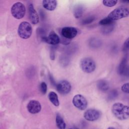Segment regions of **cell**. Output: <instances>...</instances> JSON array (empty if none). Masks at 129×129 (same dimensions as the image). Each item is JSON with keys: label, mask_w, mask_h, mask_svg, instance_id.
I'll list each match as a JSON object with an SVG mask.
<instances>
[{"label": "cell", "mask_w": 129, "mask_h": 129, "mask_svg": "<svg viewBox=\"0 0 129 129\" xmlns=\"http://www.w3.org/2000/svg\"><path fill=\"white\" fill-rule=\"evenodd\" d=\"M113 114L119 120H123L129 118V106L121 103H114L111 108Z\"/></svg>", "instance_id": "6da1fadb"}, {"label": "cell", "mask_w": 129, "mask_h": 129, "mask_svg": "<svg viewBox=\"0 0 129 129\" xmlns=\"http://www.w3.org/2000/svg\"><path fill=\"white\" fill-rule=\"evenodd\" d=\"M32 33V28L31 24L27 22H22L19 26L18 34L23 39H28L30 37Z\"/></svg>", "instance_id": "7a4b0ae2"}, {"label": "cell", "mask_w": 129, "mask_h": 129, "mask_svg": "<svg viewBox=\"0 0 129 129\" xmlns=\"http://www.w3.org/2000/svg\"><path fill=\"white\" fill-rule=\"evenodd\" d=\"M128 15L129 10L125 7H121L113 10L109 14L107 17L113 21L127 17Z\"/></svg>", "instance_id": "3957f363"}, {"label": "cell", "mask_w": 129, "mask_h": 129, "mask_svg": "<svg viewBox=\"0 0 129 129\" xmlns=\"http://www.w3.org/2000/svg\"><path fill=\"white\" fill-rule=\"evenodd\" d=\"M81 70L85 73H91L96 68V64L93 59L90 57H85L82 58L80 63Z\"/></svg>", "instance_id": "277c9868"}, {"label": "cell", "mask_w": 129, "mask_h": 129, "mask_svg": "<svg viewBox=\"0 0 129 129\" xmlns=\"http://www.w3.org/2000/svg\"><path fill=\"white\" fill-rule=\"evenodd\" d=\"M11 11L14 18L20 19L24 17L26 12V8L23 4L21 2H17L12 6Z\"/></svg>", "instance_id": "5b68a950"}, {"label": "cell", "mask_w": 129, "mask_h": 129, "mask_svg": "<svg viewBox=\"0 0 129 129\" xmlns=\"http://www.w3.org/2000/svg\"><path fill=\"white\" fill-rule=\"evenodd\" d=\"M73 103L74 105L78 109L81 110H85L88 105L86 99L82 95H76L73 99Z\"/></svg>", "instance_id": "8992f818"}, {"label": "cell", "mask_w": 129, "mask_h": 129, "mask_svg": "<svg viewBox=\"0 0 129 129\" xmlns=\"http://www.w3.org/2000/svg\"><path fill=\"white\" fill-rule=\"evenodd\" d=\"M71 85L67 80L60 81L56 85L57 91L62 95L68 94L71 90Z\"/></svg>", "instance_id": "52a82bcc"}, {"label": "cell", "mask_w": 129, "mask_h": 129, "mask_svg": "<svg viewBox=\"0 0 129 129\" xmlns=\"http://www.w3.org/2000/svg\"><path fill=\"white\" fill-rule=\"evenodd\" d=\"M77 34V29L76 28L72 27H65L62 28L61 30V34L62 36L68 39L75 37Z\"/></svg>", "instance_id": "ba28073f"}, {"label": "cell", "mask_w": 129, "mask_h": 129, "mask_svg": "<svg viewBox=\"0 0 129 129\" xmlns=\"http://www.w3.org/2000/svg\"><path fill=\"white\" fill-rule=\"evenodd\" d=\"M100 111L95 109H89L87 110L84 113V117L87 120L93 121L97 120L100 117Z\"/></svg>", "instance_id": "9c48e42d"}, {"label": "cell", "mask_w": 129, "mask_h": 129, "mask_svg": "<svg viewBox=\"0 0 129 129\" xmlns=\"http://www.w3.org/2000/svg\"><path fill=\"white\" fill-rule=\"evenodd\" d=\"M27 108L30 113L32 114H36L40 111L41 106L39 102L32 100L30 101L28 103Z\"/></svg>", "instance_id": "30bf717a"}, {"label": "cell", "mask_w": 129, "mask_h": 129, "mask_svg": "<svg viewBox=\"0 0 129 129\" xmlns=\"http://www.w3.org/2000/svg\"><path fill=\"white\" fill-rule=\"evenodd\" d=\"M42 39L43 41L53 45L58 44L60 41L59 36L53 31L51 32L47 37L44 36Z\"/></svg>", "instance_id": "8fae6325"}, {"label": "cell", "mask_w": 129, "mask_h": 129, "mask_svg": "<svg viewBox=\"0 0 129 129\" xmlns=\"http://www.w3.org/2000/svg\"><path fill=\"white\" fill-rule=\"evenodd\" d=\"M28 11L29 18L31 23L33 24H37L39 22V16L32 4L29 5Z\"/></svg>", "instance_id": "7c38bea8"}, {"label": "cell", "mask_w": 129, "mask_h": 129, "mask_svg": "<svg viewBox=\"0 0 129 129\" xmlns=\"http://www.w3.org/2000/svg\"><path fill=\"white\" fill-rule=\"evenodd\" d=\"M42 6L48 11H53L57 6V2L55 0H44L42 1Z\"/></svg>", "instance_id": "4fadbf2b"}, {"label": "cell", "mask_w": 129, "mask_h": 129, "mask_svg": "<svg viewBox=\"0 0 129 129\" xmlns=\"http://www.w3.org/2000/svg\"><path fill=\"white\" fill-rule=\"evenodd\" d=\"M127 55H125L122 59L118 67V72L119 75L124 76L126 70L128 66L127 65Z\"/></svg>", "instance_id": "5bb4252c"}, {"label": "cell", "mask_w": 129, "mask_h": 129, "mask_svg": "<svg viewBox=\"0 0 129 129\" xmlns=\"http://www.w3.org/2000/svg\"><path fill=\"white\" fill-rule=\"evenodd\" d=\"M97 86L99 90L102 92H106L109 88V83L104 80H100L97 82Z\"/></svg>", "instance_id": "9a60e30c"}, {"label": "cell", "mask_w": 129, "mask_h": 129, "mask_svg": "<svg viewBox=\"0 0 129 129\" xmlns=\"http://www.w3.org/2000/svg\"><path fill=\"white\" fill-rule=\"evenodd\" d=\"M48 98L50 101L55 106H58L59 105V100L57 95L53 91L49 92L48 94Z\"/></svg>", "instance_id": "2e32d148"}, {"label": "cell", "mask_w": 129, "mask_h": 129, "mask_svg": "<svg viewBox=\"0 0 129 129\" xmlns=\"http://www.w3.org/2000/svg\"><path fill=\"white\" fill-rule=\"evenodd\" d=\"M56 124L57 127L59 129H65L66 124V123L61 117V116L59 114H57L56 116Z\"/></svg>", "instance_id": "e0dca14e"}, {"label": "cell", "mask_w": 129, "mask_h": 129, "mask_svg": "<svg viewBox=\"0 0 129 129\" xmlns=\"http://www.w3.org/2000/svg\"><path fill=\"white\" fill-rule=\"evenodd\" d=\"M84 9L82 5L77 6L74 10V15L76 18H80L84 12Z\"/></svg>", "instance_id": "ac0fdd59"}, {"label": "cell", "mask_w": 129, "mask_h": 129, "mask_svg": "<svg viewBox=\"0 0 129 129\" xmlns=\"http://www.w3.org/2000/svg\"><path fill=\"white\" fill-rule=\"evenodd\" d=\"M112 23H113V21L107 17L104 18V19H102L101 20H100L99 22V24L101 25L105 26L111 25V24H112Z\"/></svg>", "instance_id": "d6986e66"}, {"label": "cell", "mask_w": 129, "mask_h": 129, "mask_svg": "<svg viewBox=\"0 0 129 129\" xmlns=\"http://www.w3.org/2000/svg\"><path fill=\"white\" fill-rule=\"evenodd\" d=\"M117 3V1L115 0H104L103 1V4L104 6L108 7H111L114 6Z\"/></svg>", "instance_id": "ffe728a7"}, {"label": "cell", "mask_w": 129, "mask_h": 129, "mask_svg": "<svg viewBox=\"0 0 129 129\" xmlns=\"http://www.w3.org/2000/svg\"><path fill=\"white\" fill-rule=\"evenodd\" d=\"M101 44V42L100 40L97 38H92L90 41V45L93 47H98Z\"/></svg>", "instance_id": "44dd1931"}, {"label": "cell", "mask_w": 129, "mask_h": 129, "mask_svg": "<svg viewBox=\"0 0 129 129\" xmlns=\"http://www.w3.org/2000/svg\"><path fill=\"white\" fill-rule=\"evenodd\" d=\"M117 95H118L117 91H116V90H112L109 92L108 94V98L109 99L112 100L115 98L116 97H117Z\"/></svg>", "instance_id": "7402d4cb"}, {"label": "cell", "mask_w": 129, "mask_h": 129, "mask_svg": "<svg viewBox=\"0 0 129 129\" xmlns=\"http://www.w3.org/2000/svg\"><path fill=\"white\" fill-rule=\"evenodd\" d=\"M95 20V17L91 16L90 17H88L83 20L82 23L83 24H88L91 23H92L94 20Z\"/></svg>", "instance_id": "603a6c76"}, {"label": "cell", "mask_w": 129, "mask_h": 129, "mask_svg": "<svg viewBox=\"0 0 129 129\" xmlns=\"http://www.w3.org/2000/svg\"><path fill=\"white\" fill-rule=\"evenodd\" d=\"M40 89L41 92L43 94H45L46 93V91H47V85H46V84L44 82H42L40 84Z\"/></svg>", "instance_id": "cb8c5ba5"}, {"label": "cell", "mask_w": 129, "mask_h": 129, "mask_svg": "<svg viewBox=\"0 0 129 129\" xmlns=\"http://www.w3.org/2000/svg\"><path fill=\"white\" fill-rule=\"evenodd\" d=\"M122 50L124 52H126L129 50V37L124 42V44L122 47Z\"/></svg>", "instance_id": "d4e9b609"}, {"label": "cell", "mask_w": 129, "mask_h": 129, "mask_svg": "<svg viewBox=\"0 0 129 129\" xmlns=\"http://www.w3.org/2000/svg\"><path fill=\"white\" fill-rule=\"evenodd\" d=\"M121 90L125 93L129 94V83L124 84L121 87Z\"/></svg>", "instance_id": "484cf974"}, {"label": "cell", "mask_w": 129, "mask_h": 129, "mask_svg": "<svg viewBox=\"0 0 129 129\" xmlns=\"http://www.w3.org/2000/svg\"><path fill=\"white\" fill-rule=\"evenodd\" d=\"M113 26L111 24V25H107V26H104V28H103V32H104V33H109L111 31H112V29H113Z\"/></svg>", "instance_id": "4316f807"}, {"label": "cell", "mask_w": 129, "mask_h": 129, "mask_svg": "<svg viewBox=\"0 0 129 129\" xmlns=\"http://www.w3.org/2000/svg\"><path fill=\"white\" fill-rule=\"evenodd\" d=\"M124 76H126L129 77V66H128L127 67V69L126 70Z\"/></svg>", "instance_id": "83f0119b"}, {"label": "cell", "mask_w": 129, "mask_h": 129, "mask_svg": "<svg viewBox=\"0 0 129 129\" xmlns=\"http://www.w3.org/2000/svg\"><path fill=\"white\" fill-rule=\"evenodd\" d=\"M107 129H115V128H114L113 127H112V126H110Z\"/></svg>", "instance_id": "f1b7e54d"}, {"label": "cell", "mask_w": 129, "mask_h": 129, "mask_svg": "<svg viewBox=\"0 0 129 129\" xmlns=\"http://www.w3.org/2000/svg\"><path fill=\"white\" fill-rule=\"evenodd\" d=\"M70 129H73V128H70Z\"/></svg>", "instance_id": "f546056e"}]
</instances>
